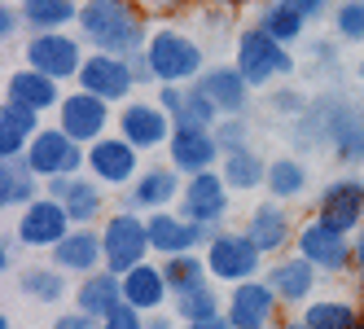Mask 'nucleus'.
I'll return each instance as SVG.
<instances>
[{
  "label": "nucleus",
  "instance_id": "f257e3e1",
  "mask_svg": "<svg viewBox=\"0 0 364 329\" xmlns=\"http://www.w3.org/2000/svg\"><path fill=\"white\" fill-rule=\"evenodd\" d=\"M80 31H84V44H92L97 53L136 58L149 48L145 14H141L136 0H84L80 5Z\"/></svg>",
  "mask_w": 364,
  "mask_h": 329
},
{
  "label": "nucleus",
  "instance_id": "f03ea898",
  "mask_svg": "<svg viewBox=\"0 0 364 329\" xmlns=\"http://www.w3.org/2000/svg\"><path fill=\"white\" fill-rule=\"evenodd\" d=\"M145 58H149V70H154V84H180V88H189L202 80V70H206V58H202V44L185 31H176V27H159V31H149V48H145Z\"/></svg>",
  "mask_w": 364,
  "mask_h": 329
},
{
  "label": "nucleus",
  "instance_id": "7ed1b4c3",
  "mask_svg": "<svg viewBox=\"0 0 364 329\" xmlns=\"http://www.w3.org/2000/svg\"><path fill=\"white\" fill-rule=\"evenodd\" d=\"M232 53H237V62H232V66L246 75L250 88H268V84L290 80V75H294L290 48L277 44L272 36H264L259 27H242L237 40H232Z\"/></svg>",
  "mask_w": 364,
  "mask_h": 329
},
{
  "label": "nucleus",
  "instance_id": "20e7f679",
  "mask_svg": "<svg viewBox=\"0 0 364 329\" xmlns=\"http://www.w3.org/2000/svg\"><path fill=\"white\" fill-rule=\"evenodd\" d=\"M101 246H106V272L127 276L132 268L145 264L149 255V229H145V215H136L132 207L114 211L101 229Z\"/></svg>",
  "mask_w": 364,
  "mask_h": 329
},
{
  "label": "nucleus",
  "instance_id": "39448f33",
  "mask_svg": "<svg viewBox=\"0 0 364 329\" xmlns=\"http://www.w3.org/2000/svg\"><path fill=\"white\" fill-rule=\"evenodd\" d=\"M27 167L40 176V180L80 176V167H88V149L80 141H70L62 128H40V136L27 145Z\"/></svg>",
  "mask_w": 364,
  "mask_h": 329
},
{
  "label": "nucleus",
  "instance_id": "423d86ee",
  "mask_svg": "<svg viewBox=\"0 0 364 329\" xmlns=\"http://www.w3.org/2000/svg\"><path fill=\"white\" fill-rule=\"evenodd\" d=\"M22 58H27L31 70L48 75V80H80L84 70V40H75L66 31H48V36H36L27 40V48H22Z\"/></svg>",
  "mask_w": 364,
  "mask_h": 329
},
{
  "label": "nucleus",
  "instance_id": "0eeeda50",
  "mask_svg": "<svg viewBox=\"0 0 364 329\" xmlns=\"http://www.w3.org/2000/svg\"><path fill=\"white\" fill-rule=\"evenodd\" d=\"M259 264H264V255H259V246L246 237V233H215L211 246H206V268H211L215 281H228V286H242V281H255Z\"/></svg>",
  "mask_w": 364,
  "mask_h": 329
},
{
  "label": "nucleus",
  "instance_id": "6e6552de",
  "mask_svg": "<svg viewBox=\"0 0 364 329\" xmlns=\"http://www.w3.org/2000/svg\"><path fill=\"white\" fill-rule=\"evenodd\" d=\"M119 136L132 149H141V154H149V149L171 145L176 119L159 106V101H127V106L119 110Z\"/></svg>",
  "mask_w": 364,
  "mask_h": 329
},
{
  "label": "nucleus",
  "instance_id": "1a4fd4ad",
  "mask_svg": "<svg viewBox=\"0 0 364 329\" xmlns=\"http://www.w3.org/2000/svg\"><path fill=\"white\" fill-rule=\"evenodd\" d=\"M70 224H75V220L66 215L62 202L44 193V198H36L31 207L18 215V233H14V237H18L22 246H31V250H53V246H62V242L75 233Z\"/></svg>",
  "mask_w": 364,
  "mask_h": 329
},
{
  "label": "nucleus",
  "instance_id": "9d476101",
  "mask_svg": "<svg viewBox=\"0 0 364 329\" xmlns=\"http://www.w3.org/2000/svg\"><path fill=\"white\" fill-rule=\"evenodd\" d=\"M316 220L325 229L351 237L364 220V180L355 176H343V180H329L321 193H316Z\"/></svg>",
  "mask_w": 364,
  "mask_h": 329
},
{
  "label": "nucleus",
  "instance_id": "9b49d317",
  "mask_svg": "<svg viewBox=\"0 0 364 329\" xmlns=\"http://www.w3.org/2000/svg\"><path fill=\"white\" fill-rule=\"evenodd\" d=\"M145 229H149V250H154V255H163V259L193 255L198 246H211V237H215L211 229L185 220L180 211H154V215H145Z\"/></svg>",
  "mask_w": 364,
  "mask_h": 329
},
{
  "label": "nucleus",
  "instance_id": "f8f14e48",
  "mask_svg": "<svg viewBox=\"0 0 364 329\" xmlns=\"http://www.w3.org/2000/svg\"><path fill=\"white\" fill-rule=\"evenodd\" d=\"M88 171L106 189H132L141 176V149H132L123 136H101L88 145Z\"/></svg>",
  "mask_w": 364,
  "mask_h": 329
},
{
  "label": "nucleus",
  "instance_id": "ddd939ff",
  "mask_svg": "<svg viewBox=\"0 0 364 329\" xmlns=\"http://www.w3.org/2000/svg\"><path fill=\"white\" fill-rule=\"evenodd\" d=\"M58 128L70 136V141H80V145H97L101 136H106L110 128V101H101L92 92H66L62 97V106H58Z\"/></svg>",
  "mask_w": 364,
  "mask_h": 329
},
{
  "label": "nucleus",
  "instance_id": "4468645a",
  "mask_svg": "<svg viewBox=\"0 0 364 329\" xmlns=\"http://www.w3.org/2000/svg\"><path fill=\"white\" fill-rule=\"evenodd\" d=\"M294 250L316 268V272H343L347 264H355V246L343 237V233H333L325 229L321 220H307L303 229L294 233Z\"/></svg>",
  "mask_w": 364,
  "mask_h": 329
},
{
  "label": "nucleus",
  "instance_id": "2eb2a0df",
  "mask_svg": "<svg viewBox=\"0 0 364 329\" xmlns=\"http://www.w3.org/2000/svg\"><path fill=\"white\" fill-rule=\"evenodd\" d=\"M228 185L220 171H202L193 176V180H185V193H180V215L202 224V229H215V224H224L228 215Z\"/></svg>",
  "mask_w": 364,
  "mask_h": 329
},
{
  "label": "nucleus",
  "instance_id": "dca6fc26",
  "mask_svg": "<svg viewBox=\"0 0 364 329\" xmlns=\"http://www.w3.org/2000/svg\"><path fill=\"white\" fill-rule=\"evenodd\" d=\"M80 88L101 97V101H127L136 88V70L127 58H114V53H92L84 58V70H80Z\"/></svg>",
  "mask_w": 364,
  "mask_h": 329
},
{
  "label": "nucleus",
  "instance_id": "f3484780",
  "mask_svg": "<svg viewBox=\"0 0 364 329\" xmlns=\"http://www.w3.org/2000/svg\"><path fill=\"white\" fill-rule=\"evenodd\" d=\"M277 303H281L277 290L255 276V281L232 286L224 316L232 320V329H277V325H272V320H277Z\"/></svg>",
  "mask_w": 364,
  "mask_h": 329
},
{
  "label": "nucleus",
  "instance_id": "a211bd4d",
  "mask_svg": "<svg viewBox=\"0 0 364 329\" xmlns=\"http://www.w3.org/2000/svg\"><path fill=\"white\" fill-rule=\"evenodd\" d=\"M224 154L220 141H215V128H176L171 145H167V158L180 176H202V171H211V163Z\"/></svg>",
  "mask_w": 364,
  "mask_h": 329
},
{
  "label": "nucleus",
  "instance_id": "6ab92c4d",
  "mask_svg": "<svg viewBox=\"0 0 364 329\" xmlns=\"http://www.w3.org/2000/svg\"><path fill=\"white\" fill-rule=\"evenodd\" d=\"M48 198H58L66 207V215L80 224V229L106 211V185H101V180H84V176H58V180H48Z\"/></svg>",
  "mask_w": 364,
  "mask_h": 329
},
{
  "label": "nucleus",
  "instance_id": "aec40b11",
  "mask_svg": "<svg viewBox=\"0 0 364 329\" xmlns=\"http://www.w3.org/2000/svg\"><path fill=\"white\" fill-rule=\"evenodd\" d=\"M198 88L211 97V106L220 110V119L246 114V106H250V84H246V75L237 66H224V62L206 66L202 80H198Z\"/></svg>",
  "mask_w": 364,
  "mask_h": 329
},
{
  "label": "nucleus",
  "instance_id": "412c9836",
  "mask_svg": "<svg viewBox=\"0 0 364 329\" xmlns=\"http://www.w3.org/2000/svg\"><path fill=\"white\" fill-rule=\"evenodd\" d=\"M242 233L259 246V255H277V250H285L290 233H299V229H294V220H290V211H285L281 202H264V207H255L246 215Z\"/></svg>",
  "mask_w": 364,
  "mask_h": 329
},
{
  "label": "nucleus",
  "instance_id": "4be33fe9",
  "mask_svg": "<svg viewBox=\"0 0 364 329\" xmlns=\"http://www.w3.org/2000/svg\"><path fill=\"white\" fill-rule=\"evenodd\" d=\"M40 136V114L18 106V101H5L0 106V158H27V145Z\"/></svg>",
  "mask_w": 364,
  "mask_h": 329
},
{
  "label": "nucleus",
  "instance_id": "5701e85b",
  "mask_svg": "<svg viewBox=\"0 0 364 329\" xmlns=\"http://www.w3.org/2000/svg\"><path fill=\"white\" fill-rule=\"evenodd\" d=\"M268 286L277 290V298L285 308H294V303H307L311 290H316V268H311L303 255H281L268 268Z\"/></svg>",
  "mask_w": 364,
  "mask_h": 329
},
{
  "label": "nucleus",
  "instance_id": "b1692460",
  "mask_svg": "<svg viewBox=\"0 0 364 329\" xmlns=\"http://www.w3.org/2000/svg\"><path fill=\"white\" fill-rule=\"evenodd\" d=\"M53 268H62V272H80V276L101 272V268H106V246H101V233L75 229L62 246H53Z\"/></svg>",
  "mask_w": 364,
  "mask_h": 329
},
{
  "label": "nucleus",
  "instance_id": "393cba45",
  "mask_svg": "<svg viewBox=\"0 0 364 329\" xmlns=\"http://www.w3.org/2000/svg\"><path fill=\"white\" fill-rule=\"evenodd\" d=\"M5 101H18V106H27V110H53L62 106V92H58V80H48V75L31 70V66H18L9 70V92Z\"/></svg>",
  "mask_w": 364,
  "mask_h": 329
},
{
  "label": "nucleus",
  "instance_id": "a878e982",
  "mask_svg": "<svg viewBox=\"0 0 364 329\" xmlns=\"http://www.w3.org/2000/svg\"><path fill=\"white\" fill-rule=\"evenodd\" d=\"M176 167H149L136 176V185H132V211H167L171 202L180 198V180H176Z\"/></svg>",
  "mask_w": 364,
  "mask_h": 329
},
{
  "label": "nucleus",
  "instance_id": "bb28decb",
  "mask_svg": "<svg viewBox=\"0 0 364 329\" xmlns=\"http://www.w3.org/2000/svg\"><path fill=\"white\" fill-rule=\"evenodd\" d=\"M123 303V276H114V272H92V276H84L80 281V290H75V312H88V316H110L114 308Z\"/></svg>",
  "mask_w": 364,
  "mask_h": 329
},
{
  "label": "nucleus",
  "instance_id": "cd10ccee",
  "mask_svg": "<svg viewBox=\"0 0 364 329\" xmlns=\"http://www.w3.org/2000/svg\"><path fill=\"white\" fill-rule=\"evenodd\" d=\"M167 294H171V286H167L163 268H154L149 259L123 276V303H132L136 312H159L167 303Z\"/></svg>",
  "mask_w": 364,
  "mask_h": 329
},
{
  "label": "nucleus",
  "instance_id": "c85d7f7f",
  "mask_svg": "<svg viewBox=\"0 0 364 329\" xmlns=\"http://www.w3.org/2000/svg\"><path fill=\"white\" fill-rule=\"evenodd\" d=\"M40 198V176L27 167V158H14L0 167V207L5 211H27Z\"/></svg>",
  "mask_w": 364,
  "mask_h": 329
},
{
  "label": "nucleus",
  "instance_id": "c756f323",
  "mask_svg": "<svg viewBox=\"0 0 364 329\" xmlns=\"http://www.w3.org/2000/svg\"><path fill=\"white\" fill-rule=\"evenodd\" d=\"M18 9L36 36H48V31H62L70 22H80V5L75 0H22Z\"/></svg>",
  "mask_w": 364,
  "mask_h": 329
},
{
  "label": "nucleus",
  "instance_id": "7c9ffc66",
  "mask_svg": "<svg viewBox=\"0 0 364 329\" xmlns=\"http://www.w3.org/2000/svg\"><path fill=\"white\" fill-rule=\"evenodd\" d=\"M224 185L228 189H237V193H250L259 185H268V163L255 154V149H232V154H224Z\"/></svg>",
  "mask_w": 364,
  "mask_h": 329
},
{
  "label": "nucleus",
  "instance_id": "2f4dec72",
  "mask_svg": "<svg viewBox=\"0 0 364 329\" xmlns=\"http://www.w3.org/2000/svg\"><path fill=\"white\" fill-rule=\"evenodd\" d=\"M255 27L264 31V36H272L277 44H299L303 40V31H307V18H299L294 9H285V5H277V0H268L264 9H259V18H255Z\"/></svg>",
  "mask_w": 364,
  "mask_h": 329
},
{
  "label": "nucleus",
  "instance_id": "473e14b6",
  "mask_svg": "<svg viewBox=\"0 0 364 329\" xmlns=\"http://www.w3.org/2000/svg\"><path fill=\"white\" fill-rule=\"evenodd\" d=\"M18 290L27 294V298H36V303H62V298L70 294L62 268H40V264L18 272Z\"/></svg>",
  "mask_w": 364,
  "mask_h": 329
},
{
  "label": "nucleus",
  "instance_id": "72a5a7b5",
  "mask_svg": "<svg viewBox=\"0 0 364 329\" xmlns=\"http://www.w3.org/2000/svg\"><path fill=\"white\" fill-rule=\"evenodd\" d=\"M303 320H307V329H364L360 312L351 308L347 298H316V303H307Z\"/></svg>",
  "mask_w": 364,
  "mask_h": 329
},
{
  "label": "nucleus",
  "instance_id": "f704fd0d",
  "mask_svg": "<svg viewBox=\"0 0 364 329\" xmlns=\"http://www.w3.org/2000/svg\"><path fill=\"white\" fill-rule=\"evenodd\" d=\"M163 276H167V286L171 294H189V290H202L206 286V276H211V268H206V255H171L163 264Z\"/></svg>",
  "mask_w": 364,
  "mask_h": 329
},
{
  "label": "nucleus",
  "instance_id": "c9c22d12",
  "mask_svg": "<svg viewBox=\"0 0 364 329\" xmlns=\"http://www.w3.org/2000/svg\"><path fill=\"white\" fill-rule=\"evenodd\" d=\"M303 189H307V167L299 158H277V163H268V193H272V202H290Z\"/></svg>",
  "mask_w": 364,
  "mask_h": 329
},
{
  "label": "nucleus",
  "instance_id": "e433bc0d",
  "mask_svg": "<svg viewBox=\"0 0 364 329\" xmlns=\"http://www.w3.org/2000/svg\"><path fill=\"white\" fill-rule=\"evenodd\" d=\"M176 316H180V325H193V320L224 316V312H220V294H215V286H202V290L180 294V298H176Z\"/></svg>",
  "mask_w": 364,
  "mask_h": 329
},
{
  "label": "nucleus",
  "instance_id": "4c0bfd02",
  "mask_svg": "<svg viewBox=\"0 0 364 329\" xmlns=\"http://www.w3.org/2000/svg\"><path fill=\"white\" fill-rule=\"evenodd\" d=\"M333 27L347 44H364V0H338Z\"/></svg>",
  "mask_w": 364,
  "mask_h": 329
},
{
  "label": "nucleus",
  "instance_id": "58836bf2",
  "mask_svg": "<svg viewBox=\"0 0 364 329\" xmlns=\"http://www.w3.org/2000/svg\"><path fill=\"white\" fill-rule=\"evenodd\" d=\"M215 141H220L224 154H232V149H250V145H246V141H250V123H246V114L220 119V123H215Z\"/></svg>",
  "mask_w": 364,
  "mask_h": 329
},
{
  "label": "nucleus",
  "instance_id": "ea45409f",
  "mask_svg": "<svg viewBox=\"0 0 364 329\" xmlns=\"http://www.w3.org/2000/svg\"><path fill=\"white\" fill-rule=\"evenodd\" d=\"M101 329H145V312H136L132 303H119L110 316H101Z\"/></svg>",
  "mask_w": 364,
  "mask_h": 329
},
{
  "label": "nucleus",
  "instance_id": "a19ab883",
  "mask_svg": "<svg viewBox=\"0 0 364 329\" xmlns=\"http://www.w3.org/2000/svg\"><path fill=\"white\" fill-rule=\"evenodd\" d=\"M277 5H285V9H294L299 18H325L329 9H338V0H277Z\"/></svg>",
  "mask_w": 364,
  "mask_h": 329
},
{
  "label": "nucleus",
  "instance_id": "79ce46f5",
  "mask_svg": "<svg viewBox=\"0 0 364 329\" xmlns=\"http://www.w3.org/2000/svg\"><path fill=\"white\" fill-rule=\"evenodd\" d=\"M159 106L176 119L180 110H185V88H180V84H163V88H159Z\"/></svg>",
  "mask_w": 364,
  "mask_h": 329
},
{
  "label": "nucleus",
  "instance_id": "37998d69",
  "mask_svg": "<svg viewBox=\"0 0 364 329\" xmlns=\"http://www.w3.org/2000/svg\"><path fill=\"white\" fill-rule=\"evenodd\" d=\"M48 329H101V320H97V316H88V312H62Z\"/></svg>",
  "mask_w": 364,
  "mask_h": 329
},
{
  "label": "nucleus",
  "instance_id": "c03bdc74",
  "mask_svg": "<svg viewBox=\"0 0 364 329\" xmlns=\"http://www.w3.org/2000/svg\"><path fill=\"white\" fill-rule=\"evenodd\" d=\"M18 246H22V242H18V237H9V233L0 237V272H9V268H14V259H18Z\"/></svg>",
  "mask_w": 364,
  "mask_h": 329
},
{
  "label": "nucleus",
  "instance_id": "a18cd8bd",
  "mask_svg": "<svg viewBox=\"0 0 364 329\" xmlns=\"http://www.w3.org/2000/svg\"><path fill=\"white\" fill-rule=\"evenodd\" d=\"M18 22H22V9H0V36H5V40H14V31H18Z\"/></svg>",
  "mask_w": 364,
  "mask_h": 329
},
{
  "label": "nucleus",
  "instance_id": "49530a36",
  "mask_svg": "<svg viewBox=\"0 0 364 329\" xmlns=\"http://www.w3.org/2000/svg\"><path fill=\"white\" fill-rule=\"evenodd\" d=\"M180 329H232L228 316H211V320H193V325H180Z\"/></svg>",
  "mask_w": 364,
  "mask_h": 329
},
{
  "label": "nucleus",
  "instance_id": "de8ad7c7",
  "mask_svg": "<svg viewBox=\"0 0 364 329\" xmlns=\"http://www.w3.org/2000/svg\"><path fill=\"white\" fill-rule=\"evenodd\" d=\"M171 320H180V316H163V312H149V320H145V329H176Z\"/></svg>",
  "mask_w": 364,
  "mask_h": 329
},
{
  "label": "nucleus",
  "instance_id": "09e8293b",
  "mask_svg": "<svg viewBox=\"0 0 364 329\" xmlns=\"http://www.w3.org/2000/svg\"><path fill=\"white\" fill-rule=\"evenodd\" d=\"M136 5H141V9H154V14H159V9H176V0H136Z\"/></svg>",
  "mask_w": 364,
  "mask_h": 329
},
{
  "label": "nucleus",
  "instance_id": "8fccbe9b",
  "mask_svg": "<svg viewBox=\"0 0 364 329\" xmlns=\"http://www.w3.org/2000/svg\"><path fill=\"white\" fill-rule=\"evenodd\" d=\"M206 5H211V9H242L246 0H206Z\"/></svg>",
  "mask_w": 364,
  "mask_h": 329
},
{
  "label": "nucleus",
  "instance_id": "3c124183",
  "mask_svg": "<svg viewBox=\"0 0 364 329\" xmlns=\"http://www.w3.org/2000/svg\"><path fill=\"white\" fill-rule=\"evenodd\" d=\"M351 246H355V268H360V272H364V233H360V237H355V242H351Z\"/></svg>",
  "mask_w": 364,
  "mask_h": 329
},
{
  "label": "nucleus",
  "instance_id": "603ef678",
  "mask_svg": "<svg viewBox=\"0 0 364 329\" xmlns=\"http://www.w3.org/2000/svg\"><path fill=\"white\" fill-rule=\"evenodd\" d=\"M277 329H307V320H303V316H299V320H281Z\"/></svg>",
  "mask_w": 364,
  "mask_h": 329
},
{
  "label": "nucleus",
  "instance_id": "864d4df0",
  "mask_svg": "<svg viewBox=\"0 0 364 329\" xmlns=\"http://www.w3.org/2000/svg\"><path fill=\"white\" fill-rule=\"evenodd\" d=\"M0 329H9V316H0Z\"/></svg>",
  "mask_w": 364,
  "mask_h": 329
},
{
  "label": "nucleus",
  "instance_id": "5fc2aeb1",
  "mask_svg": "<svg viewBox=\"0 0 364 329\" xmlns=\"http://www.w3.org/2000/svg\"><path fill=\"white\" fill-rule=\"evenodd\" d=\"M360 119H364V106H360Z\"/></svg>",
  "mask_w": 364,
  "mask_h": 329
},
{
  "label": "nucleus",
  "instance_id": "6e6d98bb",
  "mask_svg": "<svg viewBox=\"0 0 364 329\" xmlns=\"http://www.w3.org/2000/svg\"><path fill=\"white\" fill-rule=\"evenodd\" d=\"M360 320H364V312H360Z\"/></svg>",
  "mask_w": 364,
  "mask_h": 329
}]
</instances>
